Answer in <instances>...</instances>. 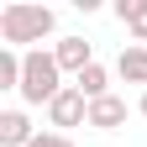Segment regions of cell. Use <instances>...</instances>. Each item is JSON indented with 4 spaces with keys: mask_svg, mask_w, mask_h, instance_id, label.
I'll return each mask as SVG.
<instances>
[{
    "mask_svg": "<svg viewBox=\"0 0 147 147\" xmlns=\"http://www.w3.org/2000/svg\"><path fill=\"white\" fill-rule=\"evenodd\" d=\"M53 16L47 5H32V0H11L5 11H0V37L5 42H42V37L53 32Z\"/></svg>",
    "mask_w": 147,
    "mask_h": 147,
    "instance_id": "cell-1",
    "label": "cell"
},
{
    "mask_svg": "<svg viewBox=\"0 0 147 147\" xmlns=\"http://www.w3.org/2000/svg\"><path fill=\"white\" fill-rule=\"evenodd\" d=\"M63 68H58V58L53 53H26V68H21V100L26 105H53L63 95Z\"/></svg>",
    "mask_w": 147,
    "mask_h": 147,
    "instance_id": "cell-2",
    "label": "cell"
},
{
    "mask_svg": "<svg viewBox=\"0 0 147 147\" xmlns=\"http://www.w3.org/2000/svg\"><path fill=\"white\" fill-rule=\"evenodd\" d=\"M47 121H53V126H89V100H84L74 84H63V95L47 105Z\"/></svg>",
    "mask_w": 147,
    "mask_h": 147,
    "instance_id": "cell-3",
    "label": "cell"
},
{
    "mask_svg": "<svg viewBox=\"0 0 147 147\" xmlns=\"http://www.w3.org/2000/svg\"><path fill=\"white\" fill-rule=\"evenodd\" d=\"M53 58H58V68H63V74H74V79H79V74L95 63V47H89L84 37H63V42L53 47Z\"/></svg>",
    "mask_w": 147,
    "mask_h": 147,
    "instance_id": "cell-4",
    "label": "cell"
},
{
    "mask_svg": "<svg viewBox=\"0 0 147 147\" xmlns=\"http://www.w3.org/2000/svg\"><path fill=\"white\" fill-rule=\"evenodd\" d=\"M89 126H95V131H121V126H126V100L121 95L95 100V105H89Z\"/></svg>",
    "mask_w": 147,
    "mask_h": 147,
    "instance_id": "cell-5",
    "label": "cell"
},
{
    "mask_svg": "<svg viewBox=\"0 0 147 147\" xmlns=\"http://www.w3.org/2000/svg\"><path fill=\"white\" fill-rule=\"evenodd\" d=\"M37 131H32V121H26V110H5L0 116V147H32Z\"/></svg>",
    "mask_w": 147,
    "mask_h": 147,
    "instance_id": "cell-6",
    "label": "cell"
},
{
    "mask_svg": "<svg viewBox=\"0 0 147 147\" xmlns=\"http://www.w3.org/2000/svg\"><path fill=\"white\" fill-rule=\"evenodd\" d=\"M116 74H121V79L126 84H142L147 89V47H121V58H116Z\"/></svg>",
    "mask_w": 147,
    "mask_h": 147,
    "instance_id": "cell-7",
    "label": "cell"
},
{
    "mask_svg": "<svg viewBox=\"0 0 147 147\" xmlns=\"http://www.w3.org/2000/svg\"><path fill=\"white\" fill-rule=\"evenodd\" d=\"M74 89H79L89 105H95V100H105V95H110V74H105V63H89L79 79H74Z\"/></svg>",
    "mask_w": 147,
    "mask_h": 147,
    "instance_id": "cell-8",
    "label": "cell"
},
{
    "mask_svg": "<svg viewBox=\"0 0 147 147\" xmlns=\"http://www.w3.org/2000/svg\"><path fill=\"white\" fill-rule=\"evenodd\" d=\"M116 16L126 21V32L137 37V47L147 42V0H116Z\"/></svg>",
    "mask_w": 147,
    "mask_h": 147,
    "instance_id": "cell-9",
    "label": "cell"
},
{
    "mask_svg": "<svg viewBox=\"0 0 147 147\" xmlns=\"http://www.w3.org/2000/svg\"><path fill=\"white\" fill-rule=\"evenodd\" d=\"M21 68H26V53H0V89H21Z\"/></svg>",
    "mask_w": 147,
    "mask_h": 147,
    "instance_id": "cell-10",
    "label": "cell"
},
{
    "mask_svg": "<svg viewBox=\"0 0 147 147\" xmlns=\"http://www.w3.org/2000/svg\"><path fill=\"white\" fill-rule=\"evenodd\" d=\"M32 147H74V142H68V131H37Z\"/></svg>",
    "mask_w": 147,
    "mask_h": 147,
    "instance_id": "cell-11",
    "label": "cell"
},
{
    "mask_svg": "<svg viewBox=\"0 0 147 147\" xmlns=\"http://www.w3.org/2000/svg\"><path fill=\"white\" fill-rule=\"evenodd\" d=\"M137 110H142V116H147V89H142V100H137Z\"/></svg>",
    "mask_w": 147,
    "mask_h": 147,
    "instance_id": "cell-12",
    "label": "cell"
}]
</instances>
